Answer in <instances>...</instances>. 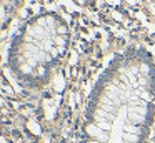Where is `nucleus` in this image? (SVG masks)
<instances>
[{"label":"nucleus","instance_id":"obj_1","mask_svg":"<svg viewBox=\"0 0 155 143\" xmlns=\"http://www.w3.org/2000/svg\"><path fill=\"white\" fill-rule=\"evenodd\" d=\"M155 118V62L145 48L118 53L90 93L80 143H147Z\"/></svg>","mask_w":155,"mask_h":143},{"label":"nucleus","instance_id":"obj_2","mask_svg":"<svg viewBox=\"0 0 155 143\" xmlns=\"http://www.w3.org/2000/svg\"><path fill=\"white\" fill-rule=\"evenodd\" d=\"M70 45V28L58 13H40L24 23L12 38L7 60L12 75L40 88L60 65Z\"/></svg>","mask_w":155,"mask_h":143}]
</instances>
